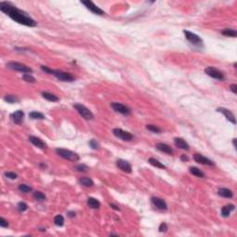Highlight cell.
Returning <instances> with one entry per match:
<instances>
[{
    "mask_svg": "<svg viewBox=\"0 0 237 237\" xmlns=\"http://www.w3.org/2000/svg\"><path fill=\"white\" fill-rule=\"evenodd\" d=\"M0 10L2 12L6 13L8 16H9L16 22L22 24L25 26L34 27L36 25V21L32 19L30 16H28L27 13H25L22 10L19 9L18 8L14 7L11 3L9 2H1L0 3Z\"/></svg>",
    "mask_w": 237,
    "mask_h": 237,
    "instance_id": "cell-1",
    "label": "cell"
},
{
    "mask_svg": "<svg viewBox=\"0 0 237 237\" xmlns=\"http://www.w3.org/2000/svg\"><path fill=\"white\" fill-rule=\"evenodd\" d=\"M56 153L67 160H70V161H72V162H76V161L79 160V156L78 154L74 153L72 151H70V150H67V149H63V148H57L56 149Z\"/></svg>",
    "mask_w": 237,
    "mask_h": 237,
    "instance_id": "cell-2",
    "label": "cell"
},
{
    "mask_svg": "<svg viewBox=\"0 0 237 237\" xmlns=\"http://www.w3.org/2000/svg\"><path fill=\"white\" fill-rule=\"evenodd\" d=\"M73 106H74V109L78 111V113H79L83 118H85V120L89 121V120H92V118H94V115H93V113L87 109V107L84 106L83 105L79 104V103H76V104H74V105H73Z\"/></svg>",
    "mask_w": 237,
    "mask_h": 237,
    "instance_id": "cell-3",
    "label": "cell"
},
{
    "mask_svg": "<svg viewBox=\"0 0 237 237\" xmlns=\"http://www.w3.org/2000/svg\"><path fill=\"white\" fill-rule=\"evenodd\" d=\"M7 66L9 69L20 71V72H23V73H32V72H33V70H32L30 67L24 65V64L19 63V62H14V61L8 62Z\"/></svg>",
    "mask_w": 237,
    "mask_h": 237,
    "instance_id": "cell-4",
    "label": "cell"
},
{
    "mask_svg": "<svg viewBox=\"0 0 237 237\" xmlns=\"http://www.w3.org/2000/svg\"><path fill=\"white\" fill-rule=\"evenodd\" d=\"M205 72H206V74H208V76H210L211 78H214L216 80H220V81L224 80L223 73L220 70H219L218 69H215L213 67H208L207 69H205Z\"/></svg>",
    "mask_w": 237,
    "mask_h": 237,
    "instance_id": "cell-5",
    "label": "cell"
},
{
    "mask_svg": "<svg viewBox=\"0 0 237 237\" xmlns=\"http://www.w3.org/2000/svg\"><path fill=\"white\" fill-rule=\"evenodd\" d=\"M53 75L55 76L57 79L60 80V81H64V82H72L74 81V77L69 72H64L62 70H56L53 71Z\"/></svg>",
    "mask_w": 237,
    "mask_h": 237,
    "instance_id": "cell-6",
    "label": "cell"
},
{
    "mask_svg": "<svg viewBox=\"0 0 237 237\" xmlns=\"http://www.w3.org/2000/svg\"><path fill=\"white\" fill-rule=\"evenodd\" d=\"M113 134L116 137L123 140V141H131V140L133 139V137H134L132 134H130L129 132H125V131L122 130V129H118V128H115L114 129V130H113Z\"/></svg>",
    "mask_w": 237,
    "mask_h": 237,
    "instance_id": "cell-7",
    "label": "cell"
},
{
    "mask_svg": "<svg viewBox=\"0 0 237 237\" xmlns=\"http://www.w3.org/2000/svg\"><path fill=\"white\" fill-rule=\"evenodd\" d=\"M184 34L186 37V39L192 43L194 45H196V46H199V45H202V39L196 34L192 33V32H189V31H184Z\"/></svg>",
    "mask_w": 237,
    "mask_h": 237,
    "instance_id": "cell-8",
    "label": "cell"
},
{
    "mask_svg": "<svg viewBox=\"0 0 237 237\" xmlns=\"http://www.w3.org/2000/svg\"><path fill=\"white\" fill-rule=\"evenodd\" d=\"M111 106L116 112H118L122 115H130L131 114V110L129 109L128 106H124L123 104L114 102V103H111Z\"/></svg>",
    "mask_w": 237,
    "mask_h": 237,
    "instance_id": "cell-9",
    "label": "cell"
},
{
    "mask_svg": "<svg viewBox=\"0 0 237 237\" xmlns=\"http://www.w3.org/2000/svg\"><path fill=\"white\" fill-rule=\"evenodd\" d=\"M82 4H83L94 14H96V15H104L105 14V12L103 11L100 8H98V6H95L91 1H82Z\"/></svg>",
    "mask_w": 237,
    "mask_h": 237,
    "instance_id": "cell-10",
    "label": "cell"
},
{
    "mask_svg": "<svg viewBox=\"0 0 237 237\" xmlns=\"http://www.w3.org/2000/svg\"><path fill=\"white\" fill-rule=\"evenodd\" d=\"M116 164L118 169H121L122 171L126 172V173H131L132 172V166L128 161L123 160V159H118Z\"/></svg>",
    "mask_w": 237,
    "mask_h": 237,
    "instance_id": "cell-11",
    "label": "cell"
},
{
    "mask_svg": "<svg viewBox=\"0 0 237 237\" xmlns=\"http://www.w3.org/2000/svg\"><path fill=\"white\" fill-rule=\"evenodd\" d=\"M194 159H195L197 163L203 164V165H208V166H214V162L212 160L208 159V158L204 157L203 155L200 154H195L194 155Z\"/></svg>",
    "mask_w": 237,
    "mask_h": 237,
    "instance_id": "cell-12",
    "label": "cell"
},
{
    "mask_svg": "<svg viewBox=\"0 0 237 237\" xmlns=\"http://www.w3.org/2000/svg\"><path fill=\"white\" fill-rule=\"evenodd\" d=\"M151 201H152V203H153L154 206H155L156 208H158V209H160V210H167L168 206H167V203L165 202V200L161 199V198H159V197L153 196V197L151 198Z\"/></svg>",
    "mask_w": 237,
    "mask_h": 237,
    "instance_id": "cell-13",
    "label": "cell"
},
{
    "mask_svg": "<svg viewBox=\"0 0 237 237\" xmlns=\"http://www.w3.org/2000/svg\"><path fill=\"white\" fill-rule=\"evenodd\" d=\"M29 141L33 144L34 146H37L38 148L42 149V150H45L46 149V145L44 143V141H42V140L36 136H30L29 137Z\"/></svg>",
    "mask_w": 237,
    "mask_h": 237,
    "instance_id": "cell-14",
    "label": "cell"
},
{
    "mask_svg": "<svg viewBox=\"0 0 237 237\" xmlns=\"http://www.w3.org/2000/svg\"><path fill=\"white\" fill-rule=\"evenodd\" d=\"M23 117H24V113L22 110H17L10 115V118H11L12 122L16 124H20L21 122H22Z\"/></svg>",
    "mask_w": 237,
    "mask_h": 237,
    "instance_id": "cell-15",
    "label": "cell"
},
{
    "mask_svg": "<svg viewBox=\"0 0 237 237\" xmlns=\"http://www.w3.org/2000/svg\"><path fill=\"white\" fill-rule=\"evenodd\" d=\"M218 111L220 112V113H222V114L226 117V118H227L228 121L232 122L233 124L236 123L235 117H234L233 113H232L231 110H227V109H224V107H219V109H218Z\"/></svg>",
    "mask_w": 237,
    "mask_h": 237,
    "instance_id": "cell-16",
    "label": "cell"
},
{
    "mask_svg": "<svg viewBox=\"0 0 237 237\" xmlns=\"http://www.w3.org/2000/svg\"><path fill=\"white\" fill-rule=\"evenodd\" d=\"M156 147L159 150V151L163 152L165 154L168 155H173V149H172L169 145L167 144H163V143H158L157 144Z\"/></svg>",
    "mask_w": 237,
    "mask_h": 237,
    "instance_id": "cell-17",
    "label": "cell"
},
{
    "mask_svg": "<svg viewBox=\"0 0 237 237\" xmlns=\"http://www.w3.org/2000/svg\"><path fill=\"white\" fill-rule=\"evenodd\" d=\"M174 143H175V146L178 147V148H181L182 150H188L189 149V145L186 143L185 140H184L182 138H180V137H176L174 139Z\"/></svg>",
    "mask_w": 237,
    "mask_h": 237,
    "instance_id": "cell-18",
    "label": "cell"
},
{
    "mask_svg": "<svg viewBox=\"0 0 237 237\" xmlns=\"http://www.w3.org/2000/svg\"><path fill=\"white\" fill-rule=\"evenodd\" d=\"M218 194H219V196L225 197V198H232L233 196V193L228 188H220L218 191Z\"/></svg>",
    "mask_w": 237,
    "mask_h": 237,
    "instance_id": "cell-19",
    "label": "cell"
},
{
    "mask_svg": "<svg viewBox=\"0 0 237 237\" xmlns=\"http://www.w3.org/2000/svg\"><path fill=\"white\" fill-rule=\"evenodd\" d=\"M235 209V206L232 204H229V205H226L224 206L222 208H221V215L223 217H228L230 213L232 211H233Z\"/></svg>",
    "mask_w": 237,
    "mask_h": 237,
    "instance_id": "cell-20",
    "label": "cell"
},
{
    "mask_svg": "<svg viewBox=\"0 0 237 237\" xmlns=\"http://www.w3.org/2000/svg\"><path fill=\"white\" fill-rule=\"evenodd\" d=\"M87 205L89 206V208H94V209L100 208V202L96 198H94V197H89L87 199Z\"/></svg>",
    "mask_w": 237,
    "mask_h": 237,
    "instance_id": "cell-21",
    "label": "cell"
},
{
    "mask_svg": "<svg viewBox=\"0 0 237 237\" xmlns=\"http://www.w3.org/2000/svg\"><path fill=\"white\" fill-rule=\"evenodd\" d=\"M80 184L85 187H92L94 185V182L91 178L89 177H82L80 179Z\"/></svg>",
    "mask_w": 237,
    "mask_h": 237,
    "instance_id": "cell-22",
    "label": "cell"
},
{
    "mask_svg": "<svg viewBox=\"0 0 237 237\" xmlns=\"http://www.w3.org/2000/svg\"><path fill=\"white\" fill-rule=\"evenodd\" d=\"M42 95H43V98H46L48 101H51V102H58V96L55 95V94H50V93H47V92H43Z\"/></svg>",
    "mask_w": 237,
    "mask_h": 237,
    "instance_id": "cell-23",
    "label": "cell"
},
{
    "mask_svg": "<svg viewBox=\"0 0 237 237\" xmlns=\"http://www.w3.org/2000/svg\"><path fill=\"white\" fill-rule=\"evenodd\" d=\"M149 163L151 164L152 166H155V167H157V168L166 170V166H165L163 163H161L160 161H158V159L154 158H149Z\"/></svg>",
    "mask_w": 237,
    "mask_h": 237,
    "instance_id": "cell-24",
    "label": "cell"
},
{
    "mask_svg": "<svg viewBox=\"0 0 237 237\" xmlns=\"http://www.w3.org/2000/svg\"><path fill=\"white\" fill-rule=\"evenodd\" d=\"M189 170H190V172H191L193 175H195L196 177H199V178H204L205 177V174L202 172V170H200L196 167H191L189 169Z\"/></svg>",
    "mask_w": 237,
    "mask_h": 237,
    "instance_id": "cell-25",
    "label": "cell"
},
{
    "mask_svg": "<svg viewBox=\"0 0 237 237\" xmlns=\"http://www.w3.org/2000/svg\"><path fill=\"white\" fill-rule=\"evenodd\" d=\"M30 118H33V120H44L45 115L37 111H33L30 113Z\"/></svg>",
    "mask_w": 237,
    "mask_h": 237,
    "instance_id": "cell-26",
    "label": "cell"
},
{
    "mask_svg": "<svg viewBox=\"0 0 237 237\" xmlns=\"http://www.w3.org/2000/svg\"><path fill=\"white\" fill-rule=\"evenodd\" d=\"M221 34L225 36H230V37H236L237 33L235 30H232V29H225L224 31L221 32Z\"/></svg>",
    "mask_w": 237,
    "mask_h": 237,
    "instance_id": "cell-27",
    "label": "cell"
},
{
    "mask_svg": "<svg viewBox=\"0 0 237 237\" xmlns=\"http://www.w3.org/2000/svg\"><path fill=\"white\" fill-rule=\"evenodd\" d=\"M4 100L6 102H8V103H10V104L19 102V98H17L16 95H6L5 98H4Z\"/></svg>",
    "mask_w": 237,
    "mask_h": 237,
    "instance_id": "cell-28",
    "label": "cell"
},
{
    "mask_svg": "<svg viewBox=\"0 0 237 237\" xmlns=\"http://www.w3.org/2000/svg\"><path fill=\"white\" fill-rule=\"evenodd\" d=\"M22 80H24L27 82H31V83H34L36 82L35 78L34 76H32L30 73H26L22 75Z\"/></svg>",
    "mask_w": 237,
    "mask_h": 237,
    "instance_id": "cell-29",
    "label": "cell"
},
{
    "mask_svg": "<svg viewBox=\"0 0 237 237\" xmlns=\"http://www.w3.org/2000/svg\"><path fill=\"white\" fill-rule=\"evenodd\" d=\"M54 222H55V224L57 226H59V227L63 226V224H64V218H63V216H61V215H57V216L54 218Z\"/></svg>",
    "mask_w": 237,
    "mask_h": 237,
    "instance_id": "cell-30",
    "label": "cell"
},
{
    "mask_svg": "<svg viewBox=\"0 0 237 237\" xmlns=\"http://www.w3.org/2000/svg\"><path fill=\"white\" fill-rule=\"evenodd\" d=\"M34 197L38 201H45L46 200V196L42 192H39V191H36L34 193Z\"/></svg>",
    "mask_w": 237,
    "mask_h": 237,
    "instance_id": "cell-31",
    "label": "cell"
},
{
    "mask_svg": "<svg viewBox=\"0 0 237 237\" xmlns=\"http://www.w3.org/2000/svg\"><path fill=\"white\" fill-rule=\"evenodd\" d=\"M146 129H147V130H149V131L153 132V133H156V134L161 133V129L158 128V127L156 126V125H152V124L146 125Z\"/></svg>",
    "mask_w": 237,
    "mask_h": 237,
    "instance_id": "cell-32",
    "label": "cell"
},
{
    "mask_svg": "<svg viewBox=\"0 0 237 237\" xmlns=\"http://www.w3.org/2000/svg\"><path fill=\"white\" fill-rule=\"evenodd\" d=\"M19 190L22 193H29L32 191V187H30L29 185H26V184H20Z\"/></svg>",
    "mask_w": 237,
    "mask_h": 237,
    "instance_id": "cell-33",
    "label": "cell"
},
{
    "mask_svg": "<svg viewBox=\"0 0 237 237\" xmlns=\"http://www.w3.org/2000/svg\"><path fill=\"white\" fill-rule=\"evenodd\" d=\"M18 209L20 211V212H23L25 210L28 209V205L24 202H20L18 204Z\"/></svg>",
    "mask_w": 237,
    "mask_h": 237,
    "instance_id": "cell-34",
    "label": "cell"
},
{
    "mask_svg": "<svg viewBox=\"0 0 237 237\" xmlns=\"http://www.w3.org/2000/svg\"><path fill=\"white\" fill-rule=\"evenodd\" d=\"M75 170H78V171H82V172H85V171H87L89 170V168L86 166L85 164H80L78 166L75 167Z\"/></svg>",
    "mask_w": 237,
    "mask_h": 237,
    "instance_id": "cell-35",
    "label": "cell"
},
{
    "mask_svg": "<svg viewBox=\"0 0 237 237\" xmlns=\"http://www.w3.org/2000/svg\"><path fill=\"white\" fill-rule=\"evenodd\" d=\"M5 176L10 180H15L17 179L18 175L15 173V172H12V171H8V172H5Z\"/></svg>",
    "mask_w": 237,
    "mask_h": 237,
    "instance_id": "cell-36",
    "label": "cell"
},
{
    "mask_svg": "<svg viewBox=\"0 0 237 237\" xmlns=\"http://www.w3.org/2000/svg\"><path fill=\"white\" fill-rule=\"evenodd\" d=\"M89 145H90V146L92 147V148H94V149H99V147H100V145H99V143L96 141V140H91V141L89 142Z\"/></svg>",
    "mask_w": 237,
    "mask_h": 237,
    "instance_id": "cell-37",
    "label": "cell"
},
{
    "mask_svg": "<svg viewBox=\"0 0 237 237\" xmlns=\"http://www.w3.org/2000/svg\"><path fill=\"white\" fill-rule=\"evenodd\" d=\"M159 232H166L167 230H168V225L165 223V222H162L160 225H159V228H158Z\"/></svg>",
    "mask_w": 237,
    "mask_h": 237,
    "instance_id": "cell-38",
    "label": "cell"
},
{
    "mask_svg": "<svg viewBox=\"0 0 237 237\" xmlns=\"http://www.w3.org/2000/svg\"><path fill=\"white\" fill-rule=\"evenodd\" d=\"M0 226H1V227H4V228H7L8 226V220H6L4 218H0Z\"/></svg>",
    "mask_w": 237,
    "mask_h": 237,
    "instance_id": "cell-39",
    "label": "cell"
},
{
    "mask_svg": "<svg viewBox=\"0 0 237 237\" xmlns=\"http://www.w3.org/2000/svg\"><path fill=\"white\" fill-rule=\"evenodd\" d=\"M41 69H42V70H44L45 72L50 73V74H53V71H54V70H51V69H49L46 66H41Z\"/></svg>",
    "mask_w": 237,
    "mask_h": 237,
    "instance_id": "cell-40",
    "label": "cell"
},
{
    "mask_svg": "<svg viewBox=\"0 0 237 237\" xmlns=\"http://www.w3.org/2000/svg\"><path fill=\"white\" fill-rule=\"evenodd\" d=\"M230 89L232 90V93L236 94V93H237V85H236V84H232V85L230 86Z\"/></svg>",
    "mask_w": 237,
    "mask_h": 237,
    "instance_id": "cell-41",
    "label": "cell"
},
{
    "mask_svg": "<svg viewBox=\"0 0 237 237\" xmlns=\"http://www.w3.org/2000/svg\"><path fill=\"white\" fill-rule=\"evenodd\" d=\"M181 159H182V161H188V160H189V158H188V157H187L186 155H182Z\"/></svg>",
    "mask_w": 237,
    "mask_h": 237,
    "instance_id": "cell-42",
    "label": "cell"
},
{
    "mask_svg": "<svg viewBox=\"0 0 237 237\" xmlns=\"http://www.w3.org/2000/svg\"><path fill=\"white\" fill-rule=\"evenodd\" d=\"M110 207L112 208H114V209H116V210H120V208H118L117 206H115V205H113V204H110Z\"/></svg>",
    "mask_w": 237,
    "mask_h": 237,
    "instance_id": "cell-43",
    "label": "cell"
},
{
    "mask_svg": "<svg viewBox=\"0 0 237 237\" xmlns=\"http://www.w3.org/2000/svg\"><path fill=\"white\" fill-rule=\"evenodd\" d=\"M69 216L70 217H74L75 216V212H69Z\"/></svg>",
    "mask_w": 237,
    "mask_h": 237,
    "instance_id": "cell-44",
    "label": "cell"
},
{
    "mask_svg": "<svg viewBox=\"0 0 237 237\" xmlns=\"http://www.w3.org/2000/svg\"><path fill=\"white\" fill-rule=\"evenodd\" d=\"M232 142H233V146H234V147H236V139H235V138L232 140Z\"/></svg>",
    "mask_w": 237,
    "mask_h": 237,
    "instance_id": "cell-45",
    "label": "cell"
}]
</instances>
